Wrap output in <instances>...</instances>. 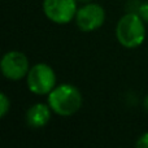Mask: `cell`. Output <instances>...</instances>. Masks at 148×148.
<instances>
[{"instance_id": "cell-12", "label": "cell", "mask_w": 148, "mask_h": 148, "mask_svg": "<svg viewBox=\"0 0 148 148\" xmlns=\"http://www.w3.org/2000/svg\"><path fill=\"white\" fill-rule=\"evenodd\" d=\"M78 1H81V3H90L91 0H78Z\"/></svg>"}, {"instance_id": "cell-2", "label": "cell", "mask_w": 148, "mask_h": 148, "mask_svg": "<svg viewBox=\"0 0 148 148\" xmlns=\"http://www.w3.org/2000/svg\"><path fill=\"white\" fill-rule=\"evenodd\" d=\"M116 36L125 48H136L146 39L144 21L138 13H126L118 20L116 26Z\"/></svg>"}, {"instance_id": "cell-7", "label": "cell", "mask_w": 148, "mask_h": 148, "mask_svg": "<svg viewBox=\"0 0 148 148\" xmlns=\"http://www.w3.org/2000/svg\"><path fill=\"white\" fill-rule=\"evenodd\" d=\"M51 107L43 103H36L31 105L26 112V122L30 127L40 129L44 127L51 120Z\"/></svg>"}, {"instance_id": "cell-3", "label": "cell", "mask_w": 148, "mask_h": 148, "mask_svg": "<svg viewBox=\"0 0 148 148\" xmlns=\"http://www.w3.org/2000/svg\"><path fill=\"white\" fill-rule=\"evenodd\" d=\"M26 81L31 92L36 95H48L56 87V74L49 65L42 62L30 68Z\"/></svg>"}, {"instance_id": "cell-9", "label": "cell", "mask_w": 148, "mask_h": 148, "mask_svg": "<svg viewBox=\"0 0 148 148\" xmlns=\"http://www.w3.org/2000/svg\"><path fill=\"white\" fill-rule=\"evenodd\" d=\"M138 14L140 16L142 20H143L144 22L148 23V1L142 3V4L139 5V8H138Z\"/></svg>"}, {"instance_id": "cell-11", "label": "cell", "mask_w": 148, "mask_h": 148, "mask_svg": "<svg viewBox=\"0 0 148 148\" xmlns=\"http://www.w3.org/2000/svg\"><path fill=\"white\" fill-rule=\"evenodd\" d=\"M144 108H146V110L148 112V95L146 96V99H144Z\"/></svg>"}, {"instance_id": "cell-5", "label": "cell", "mask_w": 148, "mask_h": 148, "mask_svg": "<svg viewBox=\"0 0 148 148\" xmlns=\"http://www.w3.org/2000/svg\"><path fill=\"white\" fill-rule=\"evenodd\" d=\"M3 75L10 81H20L27 75L30 70L29 60L25 53L20 51H9L3 56L0 62Z\"/></svg>"}, {"instance_id": "cell-4", "label": "cell", "mask_w": 148, "mask_h": 148, "mask_svg": "<svg viewBox=\"0 0 148 148\" xmlns=\"http://www.w3.org/2000/svg\"><path fill=\"white\" fill-rule=\"evenodd\" d=\"M78 0H44L43 12L49 21L59 25L69 23L77 14Z\"/></svg>"}, {"instance_id": "cell-10", "label": "cell", "mask_w": 148, "mask_h": 148, "mask_svg": "<svg viewBox=\"0 0 148 148\" xmlns=\"http://www.w3.org/2000/svg\"><path fill=\"white\" fill-rule=\"evenodd\" d=\"M136 147L139 148H148V133H144L143 135L139 136L136 142Z\"/></svg>"}, {"instance_id": "cell-1", "label": "cell", "mask_w": 148, "mask_h": 148, "mask_svg": "<svg viewBox=\"0 0 148 148\" xmlns=\"http://www.w3.org/2000/svg\"><path fill=\"white\" fill-rule=\"evenodd\" d=\"M83 97L75 86L62 83L56 86L48 94V105L52 112L62 117H69L77 113L82 107Z\"/></svg>"}, {"instance_id": "cell-8", "label": "cell", "mask_w": 148, "mask_h": 148, "mask_svg": "<svg viewBox=\"0 0 148 148\" xmlns=\"http://www.w3.org/2000/svg\"><path fill=\"white\" fill-rule=\"evenodd\" d=\"M9 109H10V100L8 99V96L3 92V94L0 95V116H1V118L7 116Z\"/></svg>"}, {"instance_id": "cell-6", "label": "cell", "mask_w": 148, "mask_h": 148, "mask_svg": "<svg viewBox=\"0 0 148 148\" xmlns=\"http://www.w3.org/2000/svg\"><path fill=\"white\" fill-rule=\"evenodd\" d=\"M105 21V10L101 5L95 4V3H87L82 8L77 10L75 14V22L77 26L82 31H90L97 30L101 27Z\"/></svg>"}]
</instances>
